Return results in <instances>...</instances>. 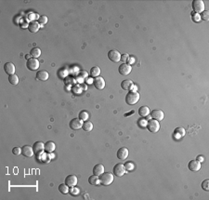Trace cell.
I'll use <instances>...</instances> for the list:
<instances>
[{"label":"cell","mask_w":209,"mask_h":200,"mask_svg":"<svg viewBox=\"0 0 209 200\" xmlns=\"http://www.w3.org/2000/svg\"><path fill=\"white\" fill-rule=\"evenodd\" d=\"M140 101V93L138 91H129L125 96V103L129 105H134Z\"/></svg>","instance_id":"obj_1"},{"label":"cell","mask_w":209,"mask_h":200,"mask_svg":"<svg viewBox=\"0 0 209 200\" xmlns=\"http://www.w3.org/2000/svg\"><path fill=\"white\" fill-rule=\"evenodd\" d=\"M99 181L101 184L104 186L110 185L113 181V175L111 172H104L101 176H99Z\"/></svg>","instance_id":"obj_2"},{"label":"cell","mask_w":209,"mask_h":200,"mask_svg":"<svg viewBox=\"0 0 209 200\" xmlns=\"http://www.w3.org/2000/svg\"><path fill=\"white\" fill-rule=\"evenodd\" d=\"M26 67L30 71H37L39 68V61L35 58H30L26 62Z\"/></svg>","instance_id":"obj_3"},{"label":"cell","mask_w":209,"mask_h":200,"mask_svg":"<svg viewBox=\"0 0 209 200\" xmlns=\"http://www.w3.org/2000/svg\"><path fill=\"white\" fill-rule=\"evenodd\" d=\"M147 129H148L151 132L155 133V132H157V131L160 130V124H159V122H158L157 120H155V119H151V120H149L148 123H147Z\"/></svg>","instance_id":"obj_4"},{"label":"cell","mask_w":209,"mask_h":200,"mask_svg":"<svg viewBox=\"0 0 209 200\" xmlns=\"http://www.w3.org/2000/svg\"><path fill=\"white\" fill-rule=\"evenodd\" d=\"M193 8L196 13H202L205 10V3L202 0H194L193 1Z\"/></svg>","instance_id":"obj_5"},{"label":"cell","mask_w":209,"mask_h":200,"mask_svg":"<svg viewBox=\"0 0 209 200\" xmlns=\"http://www.w3.org/2000/svg\"><path fill=\"white\" fill-rule=\"evenodd\" d=\"M108 58L113 62H119L121 61V54L115 49H111L108 52Z\"/></svg>","instance_id":"obj_6"},{"label":"cell","mask_w":209,"mask_h":200,"mask_svg":"<svg viewBox=\"0 0 209 200\" xmlns=\"http://www.w3.org/2000/svg\"><path fill=\"white\" fill-rule=\"evenodd\" d=\"M69 126H70L71 130H77L82 129V126H83V121H82L81 119H79V118H74V119H72L70 121Z\"/></svg>","instance_id":"obj_7"},{"label":"cell","mask_w":209,"mask_h":200,"mask_svg":"<svg viewBox=\"0 0 209 200\" xmlns=\"http://www.w3.org/2000/svg\"><path fill=\"white\" fill-rule=\"evenodd\" d=\"M131 70H132V67L130 64H128V63H122V64H120L119 68H118V71H119V73L122 75V76H128L131 73Z\"/></svg>","instance_id":"obj_8"},{"label":"cell","mask_w":209,"mask_h":200,"mask_svg":"<svg viewBox=\"0 0 209 200\" xmlns=\"http://www.w3.org/2000/svg\"><path fill=\"white\" fill-rule=\"evenodd\" d=\"M125 168L123 164H116L113 167V175L118 176V177H122L125 173Z\"/></svg>","instance_id":"obj_9"},{"label":"cell","mask_w":209,"mask_h":200,"mask_svg":"<svg viewBox=\"0 0 209 200\" xmlns=\"http://www.w3.org/2000/svg\"><path fill=\"white\" fill-rule=\"evenodd\" d=\"M151 116L152 117V119H155L157 121H162L165 117V114L162 110H158V109H155V110H152L151 112Z\"/></svg>","instance_id":"obj_10"},{"label":"cell","mask_w":209,"mask_h":200,"mask_svg":"<svg viewBox=\"0 0 209 200\" xmlns=\"http://www.w3.org/2000/svg\"><path fill=\"white\" fill-rule=\"evenodd\" d=\"M22 154L26 157H32L34 154V152L33 147H31L30 145H23L22 148Z\"/></svg>","instance_id":"obj_11"},{"label":"cell","mask_w":209,"mask_h":200,"mask_svg":"<svg viewBox=\"0 0 209 200\" xmlns=\"http://www.w3.org/2000/svg\"><path fill=\"white\" fill-rule=\"evenodd\" d=\"M128 154H129V152H128V148L122 147L117 151V158L120 159V160H125V159L128 158Z\"/></svg>","instance_id":"obj_12"},{"label":"cell","mask_w":209,"mask_h":200,"mask_svg":"<svg viewBox=\"0 0 209 200\" xmlns=\"http://www.w3.org/2000/svg\"><path fill=\"white\" fill-rule=\"evenodd\" d=\"M188 168L190 170L192 171H198L201 169V163H200L198 160H190L188 164Z\"/></svg>","instance_id":"obj_13"},{"label":"cell","mask_w":209,"mask_h":200,"mask_svg":"<svg viewBox=\"0 0 209 200\" xmlns=\"http://www.w3.org/2000/svg\"><path fill=\"white\" fill-rule=\"evenodd\" d=\"M93 84L96 88L98 89H103L105 88V80L102 76H98L94 79Z\"/></svg>","instance_id":"obj_14"},{"label":"cell","mask_w":209,"mask_h":200,"mask_svg":"<svg viewBox=\"0 0 209 200\" xmlns=\"http://www.w3.org/2000/svg\"><path fill=\"white\" fill-rule=\"evenodd\" d=\"M15 65L13 64L12 62H7L4 64V71L6 74H7L8 76H10V75H14V73H15Z\"/></svg>","instance_id":"obj_15"},{"label":"cell","mask_w":209,"mask_h":200,"mask_svg":"<svg viewBox=\"0 0 209 200\" xmlns=\"http://www.w3.org/2000/svg\"><path fill=\"white\" fill-rule=\"evenodd\" d=\"M65 184L69 187L75 186L77 184V177L75 175H68L65 179Z\"/></svg>","instance_id":"obj_16"},{"label":"cell","mask_w":209,"mask_h":200,"mask_svg":"<svg viewBox=\"0 0 209 200\" xmlns=\"http://www.w3.org/2000/svg\"><path fill=\"white\" fill-rule=\"evenodd\" d=\"M40 27H41V26H40V23H39L38 22L33 21V22H31L28 24V30H29L31 33L34 34V33H37V32L39 31Z\"/></svg>","instance_id":"obj_17"},{"label":"cell","mask_w":209,"mask_h":200,"mask_svg":"<svg viewBox=\"0 0 209 200\" xmlns=\"http://www.w3.org/2000/svg\"><path fill=\"white\" fill-rule=\"evenodd\" d=\"M33 149L34 154H40L45 150V143L42 142H36L33 145Z\"/></svg>","instance_id":"obj_18"},{"label":"cell","mask_w":209,"mask_h":200,"mask_svg":"<svg viewBox=\"0 0 209 200\" xmlns=\"http://www.w3.org/2000/svg\"><path fill=\"white\" fill-rule=\"evenodd\" d=\"M49 73L47 71H45V70L38 71L37 73H36V79H38V80L46 81V80L49 79Z\"/></svg>","instance_id":"obj_19"},{"label":"cell","mask_w":209,"mask_h":200,"mask_svg":"<svg viewBox=\"0 0 209 200\" xmlns=\"http://www.w3.org/2000/svg\"><path fill=\"white\" fill-rule=\"evenodd\" d=\"M56 149V144L52 141H49L45 143V151L47 153H53Z\"/></svg>","instance_id":"obj_20"},{"label":"cell","mask_w":209,"mask_h":200,"mask_svg":"<svg viewBox=\"0 0 209 200\" xmlns=\"http://www.w3.org/2000/svg\"><path fill=\"white\" fill-rule=\"evenodd\" d=\"M134 86L133 82L131 80L129 79H125V80H123L121 82V88L124 89V90H130L132 88V87Z\"/></svg>","instance_id":"obj_21"},{"label":"cell","mask_w":209,"mask_h":200,"mask_svg":"<svg viewBox=\"0 0 209 200\" xmlns=\"http://www.w3.org/2000/svg\"><path fill=\"white\" fill-rule=\"evenodd\" d=\"M102 173H104V167L102 164H97L93 168V175L101 176Z\"/></svg>","instance_id":"obj_22"},{"label":"cell","mask_w":209,"mask_h":200,"mask_svg":"<svg viewBox=\"0 0 209 200\" xmlns=\"http://www.w3.org/2000/svg\"><path fill=\"white\" fill-rule=\"evenodd\" d=\"M150 114V108L148 106H141L139 109V115L142 117L147 116Z\"/></svg>","instance_id":"obj_23"},{"label":"cell","mask_w":209,"mask_h":200,"mask_svg":"<svg viewBox=\"0 0 209 200\" xmlns=\"http://www.w3.org/2000/svg\"><path fill=\"white\" fill-rule=\"evenodd\" d=\"M99 74H101V69H99V67H98V66L92 67L89 71V75L92 77H98V76H99Z\"/></svg>","instance_id":"obj_24"},{"label":"cell","mask_w":209,"mask_h":200,"mask_svg":"<svg viewBox=\"0 0 209 200\" xmlns=\"http://www.w3.org/2000/svg\"><path fill=\"white\" fill-rule=\"evenodd\" d=\"M88 183L90 184H92V185H98L99 184H101V181H99V177L97 176V175L90 176L88 178Z\"/></svg>","instance_id":"obj_25"},{"label":"cell","mask_w":209,"mask_h":200,"mask_svg":"<svg viewBox=\"0 0 209 200\" xmlns=\"http://www.w3.org/2000/svg\"><path fill=\"white\" fill-rule=\"evenodd\" d=\"M30 55L33 57V58H35V59H37L38 57H40L41 55V49L39 48H34L31 49L30 51Z\"/></svg>","instance_id":"obj_26"},{"label":"cell","mask_w":209,"mask_h":200,"mask_svg":"<svg viewBox=\"0 0 209 200\" xmlns=\"http://www.w3.org/2000/svg\"><path fill=\"white\" fill-rule=\"evenodd\" d=\"M82 129H83L85 131L88 132V131H91L93 130V124L89 121H86L83 123V126H82Z\"/></svg>","instance_id":"obj_27"},{"label":"cell","mask_w":209,"mask_h":200,"mask_svg":"<svg viewBox=\"0 0 209 200\" xmlns=\"http://www.w3.org/2000/svg\"><path fill=\"white\" fill-rule=\"evenodd\" d=\"M8 81H10V83L13 86H16L18 85V83H19V77H18L17 75H10V76H8Z\"/></svg>","instance_id":"obj_28"},{"label":"cell","mask_w":209,"mask_h":200,"mask_svg":"<svg viewBox=\"0 0 209 200\" xmlns=\"http://www.w3.org/2000/svg\"><path fill=\"white\" fill-rule=\"evenodd\" d=\"M69 186L66 184H60V186H59V191H60V192L61 193V194H68L69 193Z\"/></svg>","instance_id":"obj_29"},{"label":"cell","mask_w":209,"mask_h":200,"mask_svg":"<svg viewBox=\"0 0 209 200\" xmlns=\"http://www.w3.org/2000/svg\"><path fill=\"white\" fill-rule=\"evenodd\" d=\"M88 113L87 112H86V111H82V112H80V114H79V119H81L82 121H85V120H87V118H88Z\"/></svg>","instance_id":"obj_30"},{"label":"cell","mask_w":209,"mask_h":200,"mask_svg":"<svg viewBox=\"0 0 209 200\" xmlns=\"http://www.w3.org/2000/svg\"><path fill=\"white\" fill-rule=\"evenodd\" d=\"M124 166H125V170H128V171H131V170H133L134 168H135V167H134V164H133V163H131V162H126Z\"/></svg>","instance_id":"obj_31"},{"label":"cell","mask_w":209,"mask_h":200,"mask_svg":"<svg viewBox=\"0 0 209 200\" xmlns=\"http://www.w3.org/2000/svg\"><path fill=\"white\" fill-rule=\"evenodd\" d=\"M200 18H201V19L203 20V21H208L209 20V12L208 11H206V10H204L203 12H202V15L200 16Z\"/></svg>","instance_id":"obj_32"},{"label":"cell","mask_w":209,"mask_h":200,"mask_svg":"<svg viewBox=\"0 0 209 200\" xmlns=\"http://www.w3.org/2000/svg\"><path fill=\"white\" fill-rule=\"evenodd\" d=\"M38 22L40 23V25H44L48 22V17L47 16H40L38 19Z\"/></svg>","instance_id":"obj_33"},{"label":"cell","mask_w":209,"mask_h":200,"mask_svg":"<svg viewBox=\"0 0 209 200\" xmlns=\"http://www.w3.org/2000/svg\"><path fill=\"white\" fill-rule=\"evenodd\" d=\"M202 188L205 191H209V180H205L202 183Z\"/></svg>","instance_id":"obj_34"},{"label":"cell","mask_w":209,"mask_h":200,"mask_svg":"<svg viewBox=\"0 0 209 200\" xmlns=\"http://www.w3.org/2000/svg\"><path fill=\"white\" fill-rule=\"evenodd\" d=\"M69 193L72 196H75V195H78L79 194V189L78 188H75V186H72L70 190H69Z\"/></svg>","instance_id":"obj_35"},{"label":"cell","mask_w":209,"mask_h":200,"mask_svg":"<svg viewBox=\"0 0 209 200\" xmlns=\"http://www.w3.org/2000/svg\"><path fill=\"white\" fill-rule=\"evenodd\" d=\"M12 154H15V156H19V154H22V148H20V147H14L12 149Z\"/></svg>","instance_id":"obj_36"},{"label":"cell","mask_w":209,"mask_h":200,"mask_svg":"<svg viewBox=\"0 0 209 200\" xmlns=\"http://www.w3.org/2000/svg\"><path fill=\"white\" fill-rule=\"evenodd\" d=\"M128 59H129L128 54H123V55H121V61H124V63H125V61H128Z\"/></svg>","instance_id":"obj_37"},{"label":"cell","mask_w":209,"mask_h":200,"mask_svg":"<svg viewBox=\"0 0 209 200\" xmlns=\"http://www.w3.org/2000/svg\"><path fill=\"white\" fill-rule=\"evenodd\" d=\"M193 21H195V22H199L200 20H201V18H200V15H199L198 13H196L195 16L193 15Z\"/></svg>","instance_id":"obj_38"},{"label":"cell","mask_w":209,"mask_h":200,"mask_svg":"<svg viewBox=\"0 0 209 200\" xmlns=\"http://www.w3.org/2000/svg\"><path fill=\"white\" fill-rule=\"evenodd\" d=\"M134 61H135L134 57H129V59H128V64H131V63H133Z\"/></svg>","instance_id":"obj_39"},{"label":"cell","mask_w":209,"mask_h":200,"mask_svg":"<svg viewBox=\"0 0 209 200\" xmlns=\"http://www.w3.org/2000/svg\"><path fill=\"white\" fill-rule=\"evenodd\" d=\"M196 160H198L199 162H203L204 161V157H202V156H199L198 157H197V159Z\"/></svg>","instance_id":"obj_40"}]
</instances>
